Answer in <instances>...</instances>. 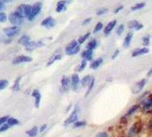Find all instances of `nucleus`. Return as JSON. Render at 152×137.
I'll list each match as a JSON object with an SVG mask.
<instances>
[{"mask_svg": "<svg viewBox=\"0 0 152 137\" xmlns=\"http://www.w3.org/2000/svg\"><path fill=\"white\" fill-rule=\"evenodd\" d=\"M7 124L11 127V126H14V125H18L19 124V121L16 118L14 117H9L7 121Z\"/></svg>", "mask_w": 152, "mask_h": 137, "instance_id": "cd10ccee", "label": "nucleus"}, {"mask_svg": "<svg viewBox=\"0 0 152 137\" xmlns=\"http://www.w3.org/2000/svg\"><path fill=\"white\" fill-rule=\"evenodd\" d=\"M103 61L104 59L102 57H99L98 59H96V60H93L90 64V68L93 70H96V69H98V68L103 64Z\"/></svg>", "mask_w": 152, "mask_h": 137, "instance_id": "aec40b11", "label": "nucleus"}, {"mask_svg": "<svg viewBox=\"0 0 152 137\" xmlns=\"http://www.w3.org/2000/svg\"><path fill=\"white\" fill-rule=\"evenodd\" d=\"M4 7H5V3H4V1H3V0H0V11L3 10Z\"/></svg>", "mask_w": 152, "mask_h": 137, "instance_id": "a18cd8bd", "label": "nucleus"}, {"mask_svg": "<svg viewBox=\"0 0 152 137\" xmlns=\"http://www.w3.org/2000/svg\"><path fill=\"white\" fill-rule=\"evenodd\" d=\"M147 82H148V80L146 79V78H143V79H141L140 81H139L137 83L133 86V88H132V93L134 94H140L142 90H143V88L145 87V86L147 85Z\"/></svg>", "mask_w": 152, "mask_h": 137, "instance_id": "20e7f679", "label": "nucleus"}, {"mask_svg": "<svg viewBox=\"0 0 152 137\" xmlns=\"http://www.w3.org/2000/svg\"><path fill=\"white\" fill-rule=\"evenodd\" d=\"M61 57H62V56H61V54H60V50L57 51V52H56V54H54V56H53V57L49 59V61L48 62L47 66H49V65H51L52 64H54L56 61L60 60V59H61Z\"/></svg>", "mask_w": 152, "mask_h": 137, "instance_id": "6ab92c4d", "label": "nucleus"}, {"mask_svg": "<svg viewBox=\"0 0 152 137\" xmlns=\"http://www.w3.org/2000/svg\"><path fill=\"white\" fill-rule=\"evenodd\" d=\"M107 12H108L107 8H100V9H99L98 11H96V15H98V16H102V15H104V14H106Z\"/></svg>", "mask_w": 152, "mask_h": 137, "instance_id": "58836bf2", "label": "nucleus"}, {"mask_svg": "<svg viewBox=\"0 0 152 137\" xmlns=\"http://www.w3.org/2000/svg\"><path fill=\"white\" fill-rule=\"evenodd\" d=\"M148 129H150V130H152V119L149 121V123L148 124Z\"/></svg>", "mask_w": 152, "mask_h": 137, "instance_id": "09e8293b", "label": "nucleus"}, {"mask_svg": "<svg viewBox=\"0 0 152 137\" xmlns=\"http://www.w3.org/2000/svg\"><path fill=\"white\" fill-rule=\"evenodd\" d=\"M95 81H96V78L93 76V77H92V80H91V82L89 83V85L88 86L87 92H86V94H85V96H86V97L88 96V95H89V94L92 92V90H93V88H94V86H95Z\"/></svg>", "mask_w": 152, "mask_h": 137, "instance_id": "a878e982", "label": "nucleus"}, {"mask_svg": "<svg viewBox=\"0 0 152 137\" xmlns=\"http://www.w3.org/2000/svg\"><path fill=\"white\" fill-rule=\"evenodd\" d=\"M32 62V58L30 57H26V56H18L13 59L12 63L14 65H18L21 63H28Z\"/></svg>", "mask_w": 152, "mask_h": 137, "instance_id": "6e6552de", "label": "nucleus"}, {"mask_svg": "<svg viewBox=\"0 0 152 137\" xmlns=\"http://www.w3.org/2000/svg\"><path fill=\"white\" fill-rule=\"evenodd\" d=\"M41 8H42V3L40 2H37L36 3L35 5L32 6V9H31V18H30V21L34 20V18L38 15L41 11Z\"/></svg>", "mask_w": 152, "mask_h": 137, "instance_id": "39448f33", "label": "nucleus"}, {"mask_svg": "<svg viewBox=\"0 0 152 137\" xmlns=\"http://www.w3.org/2000/svg\"><path fill=\"white\" fill-rule=\"evenodd\" d=\"M149 52L148 47H141V48H136L132 51L131 56L132 57H140L143 54H146Z\"/></svg>", "mask_w": 152, "mask_h": 137, "instance_id": "9d476101", "label": "nucleus"}, {"mask_svg": "<svg viewBox=\"0 0 152 137\" xmlns=\"http://www.w3.org/2000/svg\"><path fill=\"white\" fill-rule=\"evenodd\" d=\"M116 24H117V20H113V21H111V22H109V23L106 25L105 28H104V35H105V36H108L110 33H111V31L113 30V28L115 27Z\"/></svg>", "mask_w": 152, "mask_h": 137, "instance_id": "f3484780", "label": "nucleus"}, {"mask_svg": "<svg viewBox=\"0 0 152 137\" xmlns=\"http://www.w3.org/2000/svg\"><path fill=\"white\" fill-rule=\"evenodd\" d=\"M24 17L22 15H20L19 13H18L17 11L13 12L10 14L9 16V21L11 22V24H13L14 25H20L24 23Z\"/></svg>", "mask_w": 152, "mask_h": 137, "instance_id": "f03ea898", "label": "nucleus"}, {"mask_svg": "<svg viewBox=\"0 0 152 137\" xmlns=\"http://www.w3.org/2000/svg\"><path fill=\"white\" fill-rule=\"evenodd\" d=\"M118 54H119V50L118 49H117L114 53H113V54H112V57H111V58L114 60L116 57H118Z\"/></svg>", "mask_w": 152, "mask_h": 137, "instance_id": "37998d69", "label": "nucleus"}, {"mask_svg": "<svg viewBox=\"0 0 152 137\" xmlns=\"http://www.w3.org/2000/svg\"><path fill=\"white\" fill-rule=\"evenodd\" d=\"M144 7H145V3H137V4L134 5L131 7V10L132 11H137V10H140V9L143 8Z\"/></svg>", "mask_w": 152, "mask_h": 137, "instance_id": "f704fd0d", "label": "nucleus"}, {"mask_svg": "<svg viewBox=\"0 0 152 137\" xmlns=\"http://www.w3.org/2000/svg\"><path fill=\"white\" fill-rule=\"evenodd\" d=\"M37 133H38V128L37 126H34L33 128H31L30 130L26 132V134L30 137H35V136H37Z\"/></svg>", "mask_w": 152, "mask_h": 137, "instance_id": "c85d7f7f", "label": "nucleus"}, {"mask_svg": "<svg viewBox=\"0 0 152 137\" xmlns=\"http://www.w3.org/2000/svg\"><path fill=\"white\" fill-rule=\"evenodd\" d=\"M150 75H152V67L150 68V70L148 72V76H150Z\"/></svg>", "mask_w": 152, "mask_h": 137, "instance_id": "8fccbe9b", "label": "nucleus"}, {"mask_svg": "<svg viewBox=\"0 0 152 137\" xmlns=\"http://www.w3.org/2000/svg\"><path fill=\"white\" fill-rule=\"evenodd\" d=\"M9 128H10V126L6 123V124H4L1 127H0V132H5V131L8 130Z\"/></svg>", "mask_w": 152, "mask_h": 137, "instance_id": "ea45409f", "label": "nucleus"}, {"mask_svg": "<svg viewBox=\"0 0 152 137\" xmlns=\"http://www.w3.org/2000/svg\"><path fill=\"white\" fill-rule=\"evenodd\" d=\"M142 108L143 110H150V109H152V94L143 99Z\"/></svg>", "mask_w": 152, "mask_h": 137, "instance_id": "f8f14e48", "label": "nucleus"}, {"mask_svg": "<svg viewBox=\"0 0 152 137\" xmlns=\"http://www.w3.org/2000/svg\"><path fill=\"white\" fill-rule=\"evenodd\" d=\"M8 86V81L7 80H0V91L4 90Z\"/></svg>", "mask_w": 152, "mask_h": 137, "instance_id": "e433bc0d", "label": "nucleus"}, {"mask_svg": "<svg viewBox=\"0 0 152 137\" xmlns=\"http://www.w3.org/2000/svg\"><path fill=\"white\" fill-rule=\"evenodd\" d=\"M96 47H98V41H96V39L90 40L89 42L87 44V46H86V49L91 50V51H94Z\"/></svg>", "mask_w": 152, "mask_h": 137, "instance_id": "4be33fe9", "label": "nucleus"}, {"mask_svg": "<svg viewBox=\"0 0 152 137\" xmlns=\"http://www.w3.org/2000/svg\"><path fill=\"white\" fill-rule=\"evenodd\" d=\"M142 43H143L144 47H147L148 46H149V43H150V36L149 35H147L146 36H144L142 38Z\"/></svg>", "mask_w": 152, "mask_h": 137, "instance_id": "72a5a7b5", "label": "nucleus"}, {"mask_svg": "<svg viewBox=\"0 0 152 137\" xmlns=\"http://www.w3.org/2000/svg\"><path fill=\"white\" fill-rule=\"evenodd\" d=\"M7 15L5 13H0V22H5L7 21Z\"/></svg>", "mask_w": 152, "mask_h": 137, "instance_id": "a19ab883", "label": "nucleus"}, {"mask_svg": "<svg viewBox=\"0 0 152 137\" xmlns=\"http://www.w3.org/2000/svg\"><path fill=\"white\" fill-rule=\"evenodd\" d=\"M137 133H139V124H137V123H135L129 130L128 137H135Z\"/></svg>", "mask_w": 152, "mask_h": 137, "instance_id": "dca6fc26", "label": "nucleus"}, {"mask_svg": "<svg viewBox=\"0 0 152 137\" xmlns=\"http://www.w3.org/2000/svg\"><path fill=\"white\" fill-rule=\"evenodd\" d=\"M103 23H101V22H99L98 24L96 25V26H95V28H94V33H98V32H99V31H101L102 30V28H103Z\"/></svg>", "mask_w": 152, "mask_h": 137, "instance_id": "c9c22d12", "label": "nucleus"}, {"mask_svg": "<svg viewBox=\"0 0 152 137\" xmlns=\"http://www.w3.org/2000/svg\"><path fill=\"white\" fill-rule=\"evenodd\" d=\"M80 85V79L77 74H73L70 79V86L72 88V90L77 91L78 86Z\"/></svg>", "mask_w": 152, "mask_h": 137, "instance_id": "423d86ee", "label": "nucleus"}, {"mask_svg": "<svg viewBox=\"0 0 152 137\" xmlns=\"http://www.w3.org/2000/svg\"><path fill=\"white\" fill-rule=\"evenodd\" d=\"M92 77H93V76H91V75H89L84 76V77L82 78V80H80V85H81L82 86H88L89 85V83L91 82V80H92Z\"/></svg>", "mask_w": 152, "mask_h": 137, "instance_id": "b1692460", "label": "nucleus"}, {"mask_svg": "<svg viewBox=\"0 0 152 137\" xmlns=\"http://www.w3.org/2000/svg\"><path fill=\"white\" fill-rule=\"evenodd\" d=\"M89 36H90V33H87V34H85L84 36H80V37L78 38L77 43H78L79 45L84 44V43L86 42V41H87V39H88V38H89Z\"/></svg>", "mask_w": 152, "mask_h": 137, "instance_id": "7c9ffc66", "label": "nucleus"}, {"mask_svg": "<svg viewBox=\"0 0 152 137\" xmlns=\"http://www.w3.org/2000/svg\"><path fill=\"white\" fill-rule=\"evenodd\" d=\"M91 20H92V18H90V17H89V18H88V19H85L84 21H83V24H82V25H88V24L91 22Z\"/></svg>", "mask_w": 152, "mask_h": 137, "instance_id": "c03bdc74", "label": "nucleus"}, {"mask_svg": "<svg viewBox=\"0 0 152 137\" xmlns=\"http://www.w3.org/2000/svg\"><path fill=\"white\" fill-rule=\"evenodd\" d=\"M46 128H47V125H44V126H41V128H40V133H43V132L46 130Z\"/></svg>", "mask_w": 152, "mask_h": 137, "instance_id": "de8ad7c7", "label": "nucleus"}, {"mask_svg": "<svg viewBox=\"0 0 152 137\" xmlns=\"http://www.w3.org/2000/svg\"><path fill=\"white\" fill-rule=\"evenodd\" d=\"M41 25L47 27V28H51V27H53L55 25H56V21H55V19L52 17H48L42 21Z\"/></svg>", "mask_w": 152, "mask_h": 137, "instance_id": "4468645a", "label": "nucleus"}, {"mask_svg": "<svg viewBox=\"0 0 152 137\" xmlns=\"http://www.w3.org/2000/svg\"><path fill=\"white\" fill-rule=\"evenodd\" d=\"M66 1H65V0H60L59 2H58L56 11L58 13H60V12L64 11L66 9Z\"/></svg>", "mask_w": 152, "mask_h": 137, "instance_id": "393cba45", "label": "nucleus"}, {"mask_svg": "<svg viewBox=\"0 0 152 137\" xmlns=\"http://www.w3.org/2000/svg\"><path fill=\"white\" fill-rule=\"evenodd\" d=\"M32 96L35 99V106L37 108H38L39 105H40V102H41V94H40V92L37 89H35L32 92Z\"/></svg>", "mask_w": 152, "mask_h": 137, "instance_id": "2eb2a0df", "label": "nucleus"}, {"mask_svg": "<svg viewBox=\"0 0 152 137\" xmlns=\"http://www.w3.org/2000/svg\"><path fill=\"white\" fill-rule=\"evenodd\" d=\"M29 42H30V37L28 36H23L18 40V44H21V45H24V46L27 45Z\"/></svg>", "mask_w": 152, "mask_h": 137, "instance_id": "bb28decb", "label": "nucleus"}, {"mask_svg": "<svg viewBox=\"0 0 152 137\" xmlns=\"http://www.w3.org/2000/svg\"><path fill=\"white\" fill-rule=\"evenodd\" d=\"M96 137H108V133L107 132H101L96 134Z\"/></svg>", "mask_w": 152, "mask_h": 137, "instance_id": "79ce46f5", "label": "nucleus"}, {"mask_svg": "<svg viewBox=\"0 0 152 137\" xmlns=\"http://www.w3.org/2000/svg\"><path fill=\"white\" fill-rule=\"evenodd\" d=\"M87 125V123L85 121H77L74 124V127L75 128H82Z\"/></svg>", "mask_w": 152, "mask_h": 137, "instance_id": "2f4dec72", "label": "nucleus"}, {"mask_svg": "<svg viewBox=\"0 0 152 137\" xmlns=\"http://www.w3.org/2000/svg\"><path fill=\"white\" fill-rule=\"evenodd\" d=\"M124 29H125V26H124V25H120L118 27V29H117V35L121 36L123 34V32H124Z\"/></svg>", "mask_w": 152, "mask_h": 137, "instance_id": "4c0bfd02", "label": "nucleus"}, {"mask_svg": "<svg viewBox=\"0 0 152 137\" xmlns=\"http://www.w3.org/2000/svg\"><path fill=\"white\" fill-rule=\"evenodd\" d=\"M78 113H79V108H78V106L77 105V106H75V108H74V110H73V112L71 113V115L68 116V118L64 122V125H74L75 123L77 121V119H78Z\"/></svg>", "mask_w": 152, "mask_h": 137, "instance_id": "7ed1b4c3", "label": "nucleus"}, {"mask_svg": "<svg viewBox=\"0 0 152 137\" xmlns=\"http://www.w3.org/2000/svg\"><path fill=\"white\" fill-rule=\"evenodd\" d=\"M87 64H88V61L87 60H84L83 59L80 63V65L77 66V68H76L77 72H82L83 70L85 69V68L87 67Z\"/></svg>", "mask_w": 152, "mask_h": 137, "instance_id": "c756f323", "label": "nucleus"}, {"mask_svg": "<svg viewBox=\"0 0 152 137\" xmlns=\"http://www.w3.org/2000/svg\"><path fill=\"white\" fill-rule=\"evenodd\" d=\"M132 38H133V32H129L125 37V40H124V43H123V46L125 48H128L130 44H131V41H132Z\"/></svg>", "mask_w": 152, "mask_h": 137, "instance_id": "412c9836", "label": "nucleus"}, {"mask_svg": "<svg viewBox=\"0 0 152 137\" xmlns=\"http://www.w3.org/2000/svg\"><path fill=\"white\" fill-rule=\"evenodd\" d=\"M44 45V43L42 42V41H37V42H34V41H30V42L26 45L25 47H26V51H33L35 50L36 48L37 47H40Z\"/></svg>", "mask_w": 152, "mask_h": 137, "instance_id": "0eeeda50", "label": "nucleus"}, {"mask_svg": "<svg viewBox=\"0 0 152 137\" xmlns=\"http://www.w3.org/2000/svg\"><path fill=\"white\" fill-rule=\"evenodd\" d=\"M4 32L8 37H12L14 36H16L19 32V27L17 25H13V26L7 27V28L4 29Z\"/></svg>", "mask_w": 152, "mask_h": 137, "instance_id": "1a4fd4ad", "label": "nucleus"}, {"mask_svg": "<svg viewBox=\"0 0 152 137\" xmlns=\"http://www.w3.org/2000/svg\"><path fill=\"white\" fill-rule=\"evenodd\" d=\"M122 9H123V6H120V7H118V8H116V9L114 10V13L117 14V13H118L119 11H121Z\"/></svg>", "mask_w": 152, "mask_h": 137, "instance_id": "49530a36", "label": "nucleus"}, {"mask_svg": "<svg viewBox=\"0 0 152 137\" xmlns=\"http://www.w3.org/2000/svg\"><path fill=\"white\" fill-rule=\"evenodd\" d=\"M140 104H136L132 105V106L129 109V111H128L126 116H130V115H134L135 113H137V110L140 109Z\"/></svg>", "mask_w": 152, "mask_h": 137, "instance_id": "5701e85b", "label": "nucleus"}, {"mask_svg": "<svg viewBox=\"0 0 152 137\" xmlns=\"http://www.w3.org/2000/svg\"><path fill=\"white\" fill-rule=\"evenodd\" d=\"M20 79H21V77H18L17 78L15 84H14V86H12V90H14V91H19L20 90V86H19V83H20L19 81H20Z\"/></svg>", "mask_w": 152, "mask_h": 137, "instance_id": "473e14b6", "label": "nucleus"}, {"mask_svg": "<svg viewBox=\"0 0 152 137\" xmlns=\"http://www.w3.org/2000/svg\"><path fill=\"white\" fill-rule=\"evenodd\" d=\"M80 50V45L77 43V41L73 40L66 46V54L67 56H74L79 53Z\"/></svg>", "mask_w": 152, "mask_h": 137, "instance_id": "f257e3e1", "label": "nucleus"}, {"mask_svg": "<svg viewBox=\"0 0 152 137\" xmlns=\"http://www.w3.org/2000/svg\"><path fill=\"white\" fill-rule=\"evenodd\" d=\"M129 26V29H134L136 31H139L140 29L143 28V25L141 23H140L139 21H137V20H132L129 23L128 25Z\"/></svg>", "mask_w": 152, "mask_h": 137, "instance_id": "ddd939ff", "label": "nucleus"}, {"mask_svg": "<svg viewBox=\"0 0 152 137\" xmlns=\"http://www.w3.org/2000/svg\"><path fill=\"white\" fill-rule=\"evenodd\" d=\"M81 57L87 61H92L93 60V51L88 50V49L84 50L81 54Z\"/></svg>", "mask_w": 152, "mask_h": 137, "instance_id": "a211bd4d", "label": "nucleus"}, {"mask_svg": "<svg viewBox=\"0 0 152 137\" xmlns=\"http://www.w3.org/2000/svg\"><path fill=\"white\" fill-rule=\"evenodd\" d=\"M3 1H4V3H10L13 1V0H3Z\"/></svg>", "mask_w": 152, "mask_h": 137, "instance_id": "3c124183", "label": "nucleus"}, {"mask_svg": "<svg viewBox=\"0 0 152 137\" xmlns=\"http://www.w3.org/2000/svg\"><path fill=\"white\" fill-rule=\"evenodd\" d=\"M70 87V79L66 75H63L61 78V90L62 92H66Z\"/></svg>", "mask_w": 152, "mask_h": 137, "instance_id": "9b49d317", "label": "nucleus"}]
</instances>
